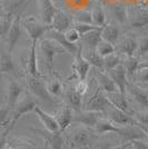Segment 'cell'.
<instances>
[{
	"mask_svg": "<svg viewBox=\"0 0 148 149\" xmlns=\"http://www.w3.org/2000/svg\"><path fill=\"white\" fill-rule=\"evenodd\" d=\"M106 96H107L108 100L110 101L112 107H115L124 112H127L129 115H133V111L129 108V102L126 98L125 93H120V91H114V93H106Z\"/></svg>",
	"mask_w": 148,
	"mask_h": 149,
	"instance_id": "4fadbf2b",
	"label": "cell"
},
{
	"mask_svg": "<svg viewBox=\"0 0 148 149\" xmlns=\"http://www.w3.org/2000/svg\"><path fill=\"white\" fill-rule=\"evenodd\" d=\"M142 69H148V60H147V61L139 62V67H138V70H142Z\"/></svg>",
	"mask_w": 148,
	"mask_h": 149,
	"instance_id": "f907efd6",
	"label": "cell"
},
{
	"mask_svg": "<svg viewBox=\"0 0 148 149\" xmlns=\"http://www.w3.org/2000/svg\"><path fill=\"white\" fill-rule=\"evenodd\" d=\"M37 106L36 100L32 99V95H26L25 98L19 99V101L16 104V106L13 107V109L11 110V115H10V121H13L17 124V121L21 116H24L28 112H31L35 110Z\"/></svg>",
	"mask_w": 148,
	"mask_h": 149,
	"instance_id": "277c9868",
	"label": "cell"
},
{
	"mask_svg": "<svg viewBox=\"0 0 148 149\" xmlns=\"http://www.w3.org/2000/svg\"><path fill=\"white\" fill-rule=\"evenodd\" d=\"M139 59L138 57H127L126 60L124 61V67L127 72V76H134L136 71H138V67H139Z\"/></svg>",
	"mask_w": 148,
	"mask_h": 149,
	"instance_id": "836d02e7",
	"label": "cell"
},
{
	"mask_svg": "<svg viewBox=\"0 0 148 149\" xmlns=\"http://www.w3.org/2000/svg\"><path fill=\"white\" fill-rule=\"evenodd\" d=\"M148 52V38H142L138 42V47H137V51H136V57H142L146 55Z\"/></svg>",
	"mask_w": 148,
	"mask_h": 149,
	"instance_id": "ee69618b",
	"label": "cell"
},
{
	"mask_svg": "<svg viewBox=\"0 0 148 149\" xmlns=\"http://www.w3.org/2000/svg\"><path fill=\"white\" fill-rule=\"evenodd\" d=\"M9 54H10L9 51L8 52L0 51V72L1 74H11L16 69L15 62Z\"/></svg>",
	"mask_w": 148,
	"mask_h": 149,
	"instance_id": "f1b7e54d",
	"label": "cell"
},
{
	"mask_svg": "<svg viewBox=\"0 0 148 149\" xmlns=\"http://www.w3.org/2000/svg\"><path fill=\"white\" fill-rule=\"evenodd\" d=\"M13 16L8 13H5V15L0 18V37L7 36L8 31L10 29V26L13 24Z\"/></svg>",
	"mask_w": 148,
	"mask_h": 149,
	"instance_id": "d590c367",
	"label": "cell"
},
{
	"mask_svg": "<svg viewBox=\"0 0 148 149\" xmlns=\"http://www.w3.org/2000/svg\"><path fill=\"white\" fill-rule=\"evenodd\" d=\"M1 100H2V98H1V93H0V104H1Z\"/></svg>",
	"mask_w": 148,
	"mask_h": 149,
	"instance_id": "9f6ffc18",
	"label": "cell"
},
{
	"mask_svg": "<svg viewBox=\"0 0 148 149\" xmlns=\"http://www.w3.org/2000/svg\"><path fill=\"white\" fill-rule=\"evenodd\" d=\"M80 149H85V148H80Z\"/></svg>",
	"mask_w": 148,
	"mask_h": 149,
	"instance_id": "91938a15",
	"label": "cell"
},
{
	"mask_svg": "<svg viewBox=\"0 0 148 149\" xmlns=\"http://www.w3.org/2000/svg\"><path fill=\"white\" fill-rule=\"evenodd\" d=\"M3 149H35V148L29 147V146H16V147H13V146H10V145L7 143L6 147H5Z\"/></svg>",
	"mask_w": 148,
	"mask_h": 149,
	"instance_id": "681fc988",
	"label": "cell"
},
{
	"mask_svg": "<svg viewBox=\"0 0 148 149\" xmlns=\"http://www.w3.org/2000/svg\"><path fill=\"white\" fill-rule=\"evenodd\" d=\"M128 145H129V141L126 143H123V145H119V146H116V147H112V148H110V149H126Z\"/></svg>",
	"mask_w": 148,
	"mask_h": 149,
	"instance_id": "816d5d0a",
	"label": "cell"
},
{
	"mask_svg": "<svg viewBox=\"0 0 148 149\" xmlns=\"http://www.w3.org/2000/svg\"><path fill=\"white\" fill-rule=\"evenodd\" d=\"M56 120L59 125V129L60 131H64L65 129H67L68 126L73 123V110L68 105L64 106L61 108V110H59V112H57L56 115Z\"/></svg>",
	"mask_w": 148,
	"mask_h": 149,
	"instance_id": "44dd1931",
	"label": "cell"
},
{
	"mask_svg": "<svg viewBox=\"0 0 148 149\" xmlns=\"http://www.w3.org/2000/svg\"><path fill=\"white\" fill-rule=\"evenodd\" d=\"M65 37L67 39L69 42H71V44H76L79 39H80V33L78 32V31L75 29L74 27L73 28H70V29H68L66 32H65Z\"/></svg>",
	"mask_w": 148,
	"mask_h": 149,
	"instance_id": "f6af8a7d",
	"label": "cell"
},
{
	"mask_svg": "<svg viewBox=\"0 0 148 149\" xmlns=\"http://www.w3.org/2000/svg\"><path fill=\"white\" fill-rule=\"evenodd\" d=\"M133 117L136 119V121L145 129V126H148V110L145 111L133 112Z\"/></svg>",
	"mask_w": 148,
	"mask_h": 149,
	"instance_id": "7bdbcfd3",
	"label": "cell"
},
{
	"mask_svg": "<svg viewBox=\"0 0 148 149\" xmlns=\"http://www.w3.org/2000/svg\"><path fill=\"white\" fill-rule=\"evenodd\" d=\"M95 77H96V80L98 84V88L101 91H104L106 93L118 91L115 82L111 80V78L108 76V74H104L100 70H98L95 74Z\"/></svg>",
	"mask_w": 148,
	"mask_h": 149,
	"instance_id": "e0dca14e",
	"label": "cell"
},
{
	"mask_svg": "<svg viewBox=\"0 0 148 149\" xmlns=\"http://www.w3.org/2000/svg\"><path fill=\"white\" fill-rule=\"evenodd\" d=\"M115 50L116 49H115L114 45L110 44V42H107L105 40H101V41L97 45V47H96L97 54H98L100 57H103V58L115 54Z\"/></svg>",
	"mask_w": 148,
	"mask_h": 149,
	"instance_id": "e575fe53",
	"label": "cell"
},
{
	"mask_svg": "<svg viewBox=\"0 0 148 149\" xmlns=\"http://www.w3.org/2000/svg\"><path fill=\"white\" fill-rule=\"evenodd\" d=\"M91 19H93V24L98 27H104L106 22V16L104 13V9L100 6H95L91 10Z\"/></svg>",
	"mask_w": 148,
	"mask_h": 149,
	"instance_id": "d6a6232c",
	"label": "cell"
},
{
	"mask_svg": "<svg viewBox=\"0 0 148 149\" xmlns=\"http://www.w3.org/2000/svg\"><path fill=\"white\" fill-rule=\"evenodd\" d=\"M80 38L82 40V42L87 45V48L96 49L97 45L103 40V38H101V29L89 31L85 35H82Z\"/></svg>",
	"mask_w": 148,
	"mask_h": 149,
	"instance_id": "4316f807",
	"label": "cell"
},
{
	"mask_svg": "<svg viewBox=\"0 0 148 149\" xmlns=\"http://www.w3.org/2000/svg\"><path fill=\"white\" fill-rule=\"evenodd\" d=\"M131 97L134 98L138 105H140L142 108H146L148 110V93L142 88L136 86L134 84H128V88Z\"/></svg>",
	"mask_w": 148,
	"mask_h": 149,
	"instance_id": "ffe728a7",
	"label": "cell"
},
{
	"mask_svg": "<svg viewBox=\"0 0 148 149\" xmlns=\"http://www.w3.org/2000/svg\"><path fill=\"white\" fill-rule=\"evenodd\" d=\"M101 38L107 42L116 44L119 39V29L114 25H105L101 28Z\"/></svg>",
	"mask_w": 148,
	"mask_h": 149,
	"instance_id": "f546056e",
	"label": "cell"
},
{
	"mask_svg": "<svg viewBox=\"0 0 148 149\" xmlns=\"http://www.w3.org/2000/svg\"><path fill=\"white\" fill-rule=\"evenodd\" d=\"M94 149H109L107 146H98V147H95Z\"/></svg>",
	"mask_w": 148,
	"mask_h": 149,
	"instance_id": "f5cc1de1",
	"label": "cell"
},
{
	"mask_svg": "<svg viewBox=\"0 0 148 149\" xmlns=\"http://www.w3.org/2000/svg\"><path fill=\"white\" fill-rule=\"evenodd\" d=\"M0 11H1V7H0Z\"/></svg>",
	"mask_w": 148,
	"mask_h": 149,
	"instance_id": "680465c9",
	"label": "cell"
},
{
	"mask_svg": "<svg viewBox=\"0 0 148 149\" xmlns=\"http://www.w3.org/2000/svg\"><path fill=\"white\" fill-rule=\"evenodd\" d=\"M74 24V18L67 13L57 9L51 21V29L60 32H66Z\"/></svg>",
	"mask_w": 148,
	"mask_h": 149,
	"instance_id": "ba28073f",
	"label": "cell"
},
{
	"mask_svg": "<svg viewBox=\"0 0 148 149\" xmlns=\"http://www.w3.org/2000/svg\"><path fill=\"white\" fill-rule=\"evenodd\" d=\"M95 131L98 135H105L108 132H115L119 134V131L121 129V127H119L117 125H115L110 119H99L97 124L95 125Z\"/></svg>",
	"mask_w": 148,
	"mask_h": 149,
	"instance_id": "7402d4cb",
	"label": "cell"
},
{
	"mask_svg": "<svg viewBox=\"0 0 148 149\" xmlns=\"http://www.w3.org/2000/svg\"><path fill=\"white\" fill-rule=\"evenodd\" d=\"M36 132L40 134V136H43L46 140V143L49 145L51 149H62V137L61 131H56V132H50V131L39 130L36 129Z\"/></svg>",
	"mask_w": 148,
	"mask_h": 149,
	"instance_id": "d6986e66",
	"label": "cell"
},
{
	"mask_svg": "<svg viewBox=\"0 0 148 149\" xmlns=\"http://www.w3.org/2000/svg\"><path fill=\"white\" fill-rule=\"evenodd\" d=\"M15 125H16V123H13V121H10L9 124L7 125L6 127H5V129H3V131L0 134V149H3L5 147H6L7 145V137H8V134L10 132V131L13 129V127H15Z\"/></svg>",
	"mask_w": 148,
	"mask_h": 149,
	"instance_id": "60d3db41",
	"label": "cell"
},
{
	"mask_svg": "<svg viewBox=\"0 0 148 149\" xmlns=\"http://www.w3.org/2000/svg\"><path fill=\"white\" fill-rule=\"evenodd\" d=\"M21 27L27 31L28 36L31 40H39V38L43 36V33L48 32L51 29V26L46 25L41 20L37 19L36 17H26L21 20Z\"/></svg>",
	"mask_w": 148,
	"mask_h": 149,
	"instance_id": "6da1fadb",
	"label": "cell"
},
{
	"mask_svg": "<svg viewBox=\"0 0 148 149\" xmlns=\"http://www.w3.org/2000/svg\"><path fill=\"white\" fill-rule=\"evenodd\" d=\"M35 113L38 116L39 120L41 121L43 126L45 127V129L47 131H50V132H56V131H59V125L57 123V120L54 116H51L49 113L45 112L43 110H41L38 106H36L35 108Z\"/></svg>",
	"mask_w": 148,
	"mask_h": 149,
	"instance_id": "2e32d148",
	"label": "cell"
},
{
	"mask_svg": "<svg viewBox=\"0 0 148 149\" xmlns=\"http://www.w3.org/2000/svg\"><path fill=\"white\" fill-rule=\"evenodd\" d=\"M74 28L76 30L80 33V36L85 35L89 31L93 30H99L101 29L103 27H98V26H95L94 24H84V22H75L74 24Z\"/></svg>",
	"mask_w": 148,
	"mask_h": 149,
	"instance_id": "74e56055",
	"label": "cell"
},
{
	"mask_svg": "<svg viewBox=\"0 0 148 149\" xmlns=\"http://www.w3.org/2000/svg\"><path fill=\"white\" fill-rule=\"evenodd\" d=\"M21 36V17L16 16L13 17V24L10 26V29L7 33V50L11 52Z\"/></svg>",
	"mask_w": 148,
	"mask_h": 149,
	"instance_id": "30bf717a",
	"label": "cell"
},
{
	"mask_svg": "<svg viewBox=\"0 0 148 149\" xmlns=\"http://www.w3.org/2000/svg\"><path fill=\"white\" fill-rule=\"evenodd\" d=\"M48 35H49V38L51 40L56 41L58 45H60L64 49L67 51L68 54H71V55H76L77 50H78V47L76 44H71L69 42L66 37H65V32H60V31L54 30V29H50L48 31Z\"/></svg>",
	"mask_w": 148,
	"mask_h": 149,
	"instance_id": "5bb4252c",
	"label": "cell"
},
{
	"mask_svg": "<svg viewBox=\"0 0 148 149\" xmlns=\"http://www.w3.org/2000/svg\"><path fill=\"white\" fill-rule=\"evenodd\" d=\"M137 47H138V41L136 40L135 38L133 37L126 38L123 42H121L118 51H119V54H123L125 56L133 57L136 55Z\"/></svg>",
	"mask_w": 148,
	"mask_h": 149,
	"instance_id": "83f0119b",
	"label": "cell"
},
{
	"mask_svg": "<svg viewBox=\"0 0 148 149\" xmlns=\"http://www.w3.org/2000/svg\"><path fill=\"white\" fill-rule=\"evenodd\" d=\"M107 72H108V76L111 78V80L115 82L118 91L126 93V89L128 88V81H127V72L125 70L123 63L118 65L117 67H115Z\"/></svg>",
	"mask_w": 148,
	"mask_h": 149,
	"instance_id": "9c48e42d",
	"label": "cell"
},
{
	"mask_svg": "<svg viewBox=\"0 0 148 149\" xmlns=\"http://www.w3.org/2000/svg\"><path fill=\"white\" fill-rule=\"evenodd\" d=\"M121 63V59L120 56L117 54H112L104 58V70L109 71L111 69H114L115 67H117L118 65Z\"/></svg>",
	"mask_w": 148,
	"mask_h": 149,
	"instance_id": "8d00e7d4",
	"label": "cell"
},
{
	"mask_svg": "<svg viewBox=\"0 0 148 149\" xmlns=\"http://www.w3.org/2000/svg\"><path fill=\"white\" fill-rule=\"evenodd\" d=\"M112 107L110 101L108 100L107 96L103 93L100 89H98L93 96L89 98V100L86 104V110H91V111L103 112L104 110Z\"/></svg>",
	"mask_w": 148,
	"mask_h": 149,
	"instance_id": "5b68a950",
	"label": "cell"
},
{
	"mask_svg": "<svg viewBox=\"0 0 148 149\" xmlns=\"http://www.w3.org/2000/svg\"><path fill=\"white\" fill-rule=\"evenodd\" d=\"M37 42L38 40H31L30 51H29V57L27 61V71L28 74L32 77H40V74L38 71V65H37Z\"/></svg>",
	"mask_w": 148,
	"mask_h": 149,
	"instance_id": "ac0fdd59",
	"label": "cell"
},
{
	"mask_svg": "<svg viewBox=\"0 0 148 149\" xmlns=\"http://www.w3.org/2000/svg\"><path fill=\"white\" fill-rule=\"evenodd\" d=\"M90 63L87 61L86 59L82 56V46L78 47V50L75 55V60H74V72L76 74V77H78L79 80H85L88 74V71L90 69Z\"/></svg>",
	"mask_w": 148,
	"mask_h": 149,
	"instance_id": "52a82bcc",
	"label": "cell"
},
{
	"mask_svg": "<svg viewBox=\"0 0 148 149\" xmlns=\"http://www.w3.org/2000/svg\"><path fill=\"white\" fill-rule=\"evenodd\" d=\"M27 85L30 90L31 95L38 99H41L46 102H51L54 101L52 96L47 90V86L40 80V77H32L28 74L27 77Z\"/></svg>",
	"mask_w": 148,
	"mask_h": 149,
	"instance_id": "3957f363",
	"label": "cell"
},
{
	"mask_svg": "<svg viewBox=\"0 0 148 149\" xmlns=\"http://www.w3.org/2000/svg\"><path fill=\"white\" fill-rule=\"evenodd\" d=\"M22 93H24V89L18 81L15 79H9L8 90H7V105L11 110L19 101Z\"/></svg>",
	"mask_w": 148,
	"mask_h": 149,
	"instance_id": "8fae6325",
	"label": "cell"
},
{
	"mask_svg": "<svg viewBox=\"0 0 148 149\" xmlns=\"http://www.w3.org/2000/svg\"><path fill=\"white\" fill-rule=\"evenodd\" d=\"M66 101L71 110L79 111L82 107V96L75 90V88H69L66 91Z\"/></svg>",
	"mask_w": 148,
	"mask_h": 149,
	"instance_id": "d4e9b609",
	"label": "cell"
},
{
	"mask_svg": "<svg viewBox=\"0 0 148 149\" xmlns=\"http://www.w3.org/2000/svg\"><path fill=\"white\" fill-rule=\"evenodd\" d=\"M100 116H101V112L86 110V111L77 113V116H75V117L73 116V123L80 124L85 126L86 128H93L100 119Z\"/></svg>",
	"mask_w": 148,
	"mask_h": 149,
	"instance_id": "7c38bea8",
	"label": "cell"
},
{
	"mask_svg": "<svg viewBox=\"0 0 148 149\" xmlns=\"http://www.w3.org/2000/svg\"><path fill=\"white\" fill-rule=\"evenodd\" d=\"M131 27L134 28H144L148 25V10H139L136 11L129 19Z\"/></svg>",
	"mask_w": 148,
	"mask_h": 149,
	"instance_id": "4dcf8cb0",
	"label": "cell"
},
{
	"mask_svg": "<svg viewBox=\"0 0 148 149\" xmlns=\"http://www.w3.org/2000/svg\"><path fill=\"white\" fill-rule=\"evenodd\" d=\"M129 143L135 149H148V143L144 141L142 139H134V140H130Z\"/></svg>",
	"mask_w": 148,
	"mask_h": 149,
	"instance_id": "7dc6e473",
	"label": "cell"
},
{
	"mask_svg": "<svg viewBox=\"0 0 148 149\" xmlns=\"http://www.w3.org/2000/svg\"><path fill=\"white\" fill-rule=\"evenodd\" d=\"M146 91H147V93H148V85H147V90H146Z\"/></svg>",
	"mask_w": 148,
	"mask_h": 149,
	"instance_id": "6f0895ef",
	"label": "cell"
},
{
	"mask_svg": "<svg viewBox=\"0 0 148 149\" xmlns=\"http://www.w3.org/2000/svg\"><path fill=\"white\" fill-rule=\"evenodd\" d=\"M82 56L87 61L90 63V66H94L99 70L104 69V58L99 56L96 49L87 48L86 51L82 50Z\"/></svg>",
	"mask_w": 148,
	"mask_h": 149,
	"instance_id": "484cf974",
	"label": "cell"
},
{
	"mask_svg": "<svg viewBox=\"0 0 148 149\" xmlns=\"http://www.w3.org/2000/svg\"><path fill=\"white\" fill-rule=\"evenodd\" d=\"M89 132L86 128H79L74 132L71 138V145L76 148H86L89 145Z\"/></svg>",
	"mask_w": 148,
	"mask_h": 149,
	"instance_id": "603a6c76",
	"label": "cell"
},
{
	"mask_svg": "<svg viewBox=\"0 0 148 149\" xmlns=\"http://www.w3.org/2000/svg\"><path fill=\"white\" fill-rule=\"evenodd\" d=\"M31 2V0H11L6 6V13L13 15V17L20 16L24 13L27 6Z\"/></svg>",
	"mask_w": 148,
	"mask_h": 149,
	"instance_id": "cb8c5ba5",
	"label": "cell"
},
{
	"mask_svg": "<svg viewBox=\"0 0 148 149\" xmlns=\"http://www.w3.org/2000/svg\"><path fill=\"white\" fill-rule=\"evenodd\" d=\"M126 149H135V148H134V147H133V146L130 145V143H129V145L127 146V148H126Z\"/></svg>",
	"mask_w": 148,
	"mask_h": 149,
	"instance_id": "db71d44e",
	"label": "cell"
},
{
	"mask_svg": "<svg viewBox=\"0 0 148 149\" xmlns=\"http://www.w3.org/2000/svg\"><path fill=\"white\" fill-rule=\"evenodd\" d=\"M48 147H49V145H48V143H46V146H45V148H43V149H49Z\"/></svg>",
	"mask_w": 148,
	"mask_h": 149,
	"instance_id": "11a10c76",
	"label": "cell"
},
{
	"mask_svg": "<svg viewBox=\"0 0 148 149\" xmlns=\"http://www.w3.org/2000/svg\"><path fill=\"white\" fill-rule=\"evenodd\" d=\"M47 90L49 91V93L51 96H59L62 93V90H64V87H62V84L60 80L58 79H55L51 82L48 84L47 86Z\"/></svg>",
	"mask_w": 148,
	"mask_h": 149,
	"instance_id": "f35d334b",
	"label": "cell"
},
{
	"mask_svg": "<svg viewBox=\"0 0 148 149\" xmlns=\"http://www.w3.org/2000/svg\"><path fill=\"white\" fill-rule=\"evenodd\" d=\"M111 13L114 15L115 19L117 20L119 24H125L128 21L129 19V15H128V10L127 7L123 5V3H116L111 6Z\"/></svg>",
	"mask_w": 148,
	"mask_h": 149,
	"instance_id": "1f68e13d",
	"label": "cell"
},
{
	"mask_svg": "<svg viewBox=\"0 0 148 149\" xmlns=\"http://www.w3.org/2000/svg\"><path fill=\"white\" fill-rule=\"evenodd\" d=\"M87 89H88V84H87L86 80H79L77 82L76 87H75V90L81 96H84L87 93Z\"/></svg>",
	"mask_w": 148,
	"mask_h": 149,
	"instance_id": "bcb514c9",
	"label": "cell"
},
{
	"mask_svg": "<svg viewBox=\"0 0 148 149\" xmlns=\"http://www.w3.org/2000/svg\"><path fill=\"white\" fill-rule=\"evenodd\" d=\"M10 115H11V109L7 106H0V125L6 127L7 125L10 123Z\"/></svg>",
	"mask_w": 148,
	"mask_h": 149,
	"instance_id": "ab89813d",
	"label": "cell"
},
{
	"mask_svg": "<svg viewBox=\"0 0 148 149\" xmlns=\"http://www.w3.org/2000/svg\"><path fill=\"white\" fill-rule=\"evenodd\" d=\"M76 21L75 22H84V24H93L91 19V11L88 10H81L76 15Z\"/></svg>",
	"mask_w": 148,
	"mask_h": 149,
	"instance_id": "b9f144b4",
	"label": "cell"
},
{
	"mask_svg": "<svg viewBox=\"0 0 148 149\" xmlns=\"http://www.w3.org/2000/svg\"><path fill=\"white\" fill-rule=\"evenodd\" d=\"M109 119L117 125L119 127H127V126H136V127H140V125L136 121V119L133 117V115H129L127 112H124L119 110L115 107H110V111H109ZM144 129V128H142ZM145 130V129H144Z\"/></svg>",
	"mask_w": 148,
	"mask_h": 149,
	"instance_id": "8992f818",
	"label": "cell"
},
{
	"mask_svg": "<svg viewBox=\"0 0 148 149\" xmlns=\"http://www.w3.org/2000/svg\"><path fill=\"white\" fill-rule=\"evenodd\" d=\"M139 78L142 84L148 85V69H142L139 70Z\"/></svg>",
	"mask_w": 148,
	"mask_h": 149,
	"instance_id": "c3c4849f",
	"label": "cell"
},
{
	"mask_svg": "<svg viewBox=\"0 0 148 149\" xmlns=\"http://www.w3.org/2000/svg\"><path fill=\"white\" fill-rule=\"evenodd\" d=\"M38 2H39V13H40L41 21L46 25L51 26L54 15L57 11V8L54 5L52 0H38Z\"/></svg>",
	"mask_w": 148,
	"mask_h": 149,
	"instance_id": "9a60e30c",
	"label": "cell"
},
{
	"mask_svg": "<svg viewBox=\"0 0 148 149\" xmlns=\"http://www.w3.org/2000/svg\"><path fill=\"white\" fill-rule=\"evenodd\" d=\"M39 47H40V51L43 52V57H45L46 65L48 66L49 69L54 68V59L58 54L62 55V54L67 52L60 45H58L51 39H43L39 44Z\"/></svg>",
	"mask_w": 148,
	"mask_h": 149,
	"instance_id": "7a4b0ae2",
	"label": "cell"
}]
</instances>
